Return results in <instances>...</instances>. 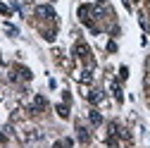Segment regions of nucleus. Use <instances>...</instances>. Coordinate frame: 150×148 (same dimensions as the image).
Here are the masks:
<instances>
[{"instance_id":"3","label":"nucleus","mask_w":150,"mask_h":148,"mask_svg":"<svg viewBox=\"0 0 150 148\" xmlns=\"http://www.w3.org/2000/svg\"><path fill=\"white\" fill-rule=\"evenodd\" d=\"M91 122H93V124H100V115H98V112H91Z\"/></svg>"},{"instance_id":"1","label":"nucleus","mask_w":150,"mask_h":148,"mask_svg":"<svg viewBox=\"0 0 150 148\" xmlns=\"http://www.w3.org/2000/svg\"><path fill=\"white\" fill-rule=\"evenodd\" d=\"M79 139H81V141H83V143H86V141H88V134H86V129H83V127H81V124H79Z\"/></svg>"},{"instance_id":"4","label":"nucleus","mask_w":150,"mask_h":148,"mask_svg":"<svg viewBox=\"0 0 150 148\" xmlns=\"http://www.w3.org/2000/svg\"><path fill=\"white\" fill-rule=\"evenodd\" d=\"M100 98H103L100 93H91V98H88V100H91V103H100Z\"/></svg>"},{"instance_id":"2","label":"nucleus","mask_w":150,"mask_h":148,"mask_svg":"<svg viewBox=\"0 0 150 148\" xmlns=\"http://www.w3.org/2000/svg\"><path fill=\"white\" fill-rule=\"evenodd\" d=\"M57 112H60L62 117H67V115H69V107H67V105H57Z\"/></svg>"}]
</instances>
